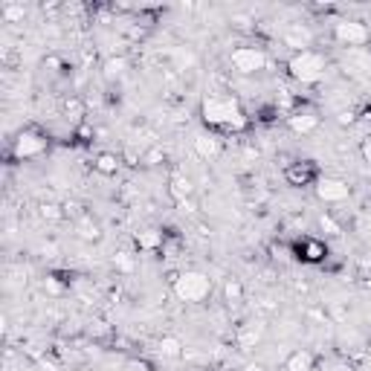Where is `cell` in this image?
I'll use <instances>...</instances> for the list:
<instances>
[{"mask_svg": "<svg viewBox=\"0 0 371 371\" xmlns=\"http://www.w3.org/2000/svg\"><path fill=\"white\" fill-rule=\"evenodd\" d=\"M200 122L218 136H235L250 128V116L235 93H206L200 102Z\"/></svg>", "mask_w": 371, "mask_h": 371, "instance_id": "obj_1", "label": "cell"}, {"mask_svg": "<svg viewBox=\"0 0 371 371\" xmlns=\"http://www.w3.org/2000/svg\"><path fill=\"white\" fill-rule=\"evenodd\" d=\"M50 148H53V136L46 133L41 125H24L9 139L6 160H12V163H29V160H38L44 154H50Z\"/></svg>", "mask_w": 371, "mask_h": 371, "instance_id": "obj_2", "label": "cell"}, {"mask_svg": "<svg viewBox=\"0 0 371 371\" xmlns=\"http://www.w3.org/2000/svg\"><path fill=\"white\" fill-rule=\"evenodd\" d=\"M166 278H168L174 296H177L180 302H186V305H203V302L212 296V290H215L212 278H209L206 273H200V270L168 273Z\"/></svg>", "mask_w": 371, "mask_h": 371, "instance_id": "obj_3", "label": "cell"}, {"mask_svg": "<svg viewBox=\"0 0 371 371\" xmlns=\"http://www.w3.org/2000/svg\"><path fill=\"white\" fill-rule=\"evenodd\" d=\"M288 73L293 81L305 84V87H313L325 78L328 73V56L322 50H305V53H293L288 59Z\"/></svg>", "mask_w": 371, "mask_h": 371, "instance_id": "obj_4", "label": "cell"}, {"mask_svg": "<svg viewBox=\"0 0 371 371\" xmlns=\"http://www.w3.org/2000/svg\"><path fill=\"white\" fill-rule=\"evenodd\" d=\"M229 64L241 76H258V73H264L270 67V56H267L264 46L244 44V46H235V50L229 53Z\"/></svg>", "mask_w": 371, "mask_h": 371, "instance_id": "obj_5", "label": "cell"}, {"mask_svg": "<svg viewBox=\"0 0 371 371\" xmlns=\"http://www.w3.org/2000/svg\"><path fill=\"white\" fill-rule=\"evenodd\" d=\"M331 38L342 46V50H365V44L371 41V29L362 21L342 18L331 26Z\"/></svg>", "mask_w": 371, "mask_h": 371, "instance_id": "obj_6", "label": "cell"}, {"mask_svg": "<svg viewBox=\"0 0 371 371\" xmlns=\"http://www.w3.org/2000/svg\"><path fill=\"white\" fill-rule=\"evenodd\" d=\"M285 122H288V128H290L293 133L308 136V133H313V131L322 125V113H319V108L310 105V102H296V105L288 111Z\"/></svg>", "mask_w": 371, "mask_h": 371, "instance_id": "obj_7", "label": "cell"}, {"mask_svg": "<svg viewBox=\"0 0 371 371\" xmlns=\"http://www.w3.org/2000/svg\"><path fill=\"white\" fill-rule=\"evenodd\" d=\"M313 195L325 203V206H340V203H348L354 189L348 186V180L342 177H319V183L313 186Z\"/></svg>", "mask_w": 371, "mask_h": 371, "instance_id": "obj_8", "label": "cell"}, {"mask_svg": "<svg viewBox=\"0 0 371 371\" xmlns=\"http://www.w3.org/2000/svg\"><path fill=\"white\" fill-rule=\"evenodd\" d=\"M319 166L313 160H293L285 166V180L288 186H293V189H313V186L319 183Z\"/></svg>", "mask_w": 371, "mask_h": 371, "instance_id": "obj_9", "label": "cell"}, {"mask_svg": "<svg viewBox=\"0 0 371 371\" xmlns=\"http://www.w3.org/2000/svg\"><path fill=\"white\" fill-rule=\"evenodd\" d=\"M290 253H293L299 261H305V264H325V261H328V255H331L328 244H325L322 238H313V235H305V238L293 241V244H290Z\"/></svg>", "mask_w": 371, "mask_h": 371, "instance_id": "obj_10", "label": "cell"}, {"mask_svg": "<svg viewBox=\"0 0 371 371\" xmlns=\"http://www.w3.org/2000/svg\"><path fill=\"white\" fill-rule=\"evenodd\" d=\"M282 44L290 50V56L313 50V29L308 24H288L285 32H282Z\"/></svg>", "mask_w": 371, "mask_h": 371, "instance_id": "obj_11", "label": "cell"}, {"mask_svg": "<svg viewBox=\"0 0 371 371\" xmlns=\"http://www.w3.org/2000/svg\"><path fill=\"white\" fill-rule=\"evenodd\" d=\"M195 180L183 171H171L168 174V198L174 203H183V200H195Z\"/></svg>", "mask_w": 371, "mask_h": 371, "instance_id": "obj_12", "label": "cell"}, {"mask_svg": "<svg viewBox=\"0 0 371 371\" xmlns=\"http://www.w3.org/2000/svg\"><path fill=\"white\" fill-rule=\"evenodd\" d=\"M192 146H195V154H198L200 160H206V163H215V160L223 154V139H220L218 133H212V131L198 133Z\"/></svg>", "mask_w": 371, "mask_h": 371, "instance_id": "obj_13", "label": "cell"}, {"mask_svg": "<svg viewBox=\"0 0 371 371\" xmlns=\"http://www.w3.org/2000/svg\"><path fill=\"white\" fill-rule=\"evenodd\" d=\"M73 229H76V238L84 241V244H99L102 241V223L93 218L90 212H84L81 218H76Z\"/></svg>", "mask_w": 371, "mask_h": 371, "instance_id": "obj_14", "label": "cell"}, {"mask_svg": "<svg viewBox=\"0 0 371 371\" xmlns=\"http://www.w3.org/2000/svg\"><path fill=\"white\" fill-rule=\"evenodd\" d=\"M316 354L310 348H293L285 362H282V371H316Z\"/></svg>", "mask_w": 371, "mask_h": 371, "instance_id": "obj_15", "label": "cell"}, {"mask_svg": "<svg viewBox=\"0 0 371 371\" xmlns=\"http://www.w3.org/2000/svg\"><path fill=\"white\" fill-rule=\"evenodd\" d=\"M136 250L139 253H163V244H166V229H143L136 232Z\"/></svg>", "mask_w": 371, "mask_h": 371, "instance_id": "obj_16", "label": "cell"}, {"mask_svg": "<svg viewBox=\"0 0 371 371\" xmlns=\"http://www.w3.org/2000/svg\"><path fill=\"white\" fill-rule=\"evenodd\" d=\"M93 168H96L102 177H116L119 168H122V154L102 151V154H96V160H93Z\"/></svg>", "mask_w": 371, "mask_h": 371, "instance_id": "obj_17", "label": "cell"}, {"mask_svg": "<svg viewBox=\"0 0 371 371\" xmlns=\"http://www.w3.org/2000/svg\"><path fill=\"white\" fill-rule=\"evenodd\" d=\"M220 296H223V302H226L229 308L241 305V302H244V296H247L244 282H241V278H235V275H229L226 282H223V288H220Z\"/></svg>", "mask_w": 371, "mask_h": 371, "instance_id": "obj_18", "label": "cell"}, {"mask_svg": "<svg viewBox=\"0 0 371 371\" xmlns=\"http://www.w3.org/2000/svg\"><path fill=\"white\" fill-rule=\"evenodd\" d=\"M128 67H131L128 56H111V59H105V64H102V76H105V81H119V78L128 73Z\"/></svg>", "mask_w": 371, "mask_h": 371, "instance_id": "obj_19", "label": "cell"}, {"mask_svg": "<svg viewBox=\"0 0 371 371\" xmlns=\"http://www.w3.org/2000/svg\"><path fill=\"white\" fill-rule=\"evenodd\" d=\"M157 354H160L163 360H180V357L186 354V348H183V342H180L177 337L166 334V337H160V342H157Z\"/></svg>", "mask_w": 371, "mask_h": 371, "instance_id": "obj_20", "label": "cell"}, {"mask_svg": "<svg viewBox=\"0 0 371 371\" xmlns=\"http://www.w3.org/2000/svg\"><path fill=\"white\" fill-rule=\"evenodd\" d=\"M261 334H264L261 325H258V328H255V325H244V328L238 331V345L241 348H255L261 342Z\"/></svg>", "mask_w": 371, "mask_h": 371, "instance_id": "obj_21", "label": "cell"}, {"mask_svg": "<svg viewBox=\"0 0 371 371\" xmlns=\"http://www.w3.org/2000/svg\"><path fill=\"white\" fill-rule=\"evenodd\" d=\"M64 116L73 119L76 125H81V122H84V102H81L78 96H67V99H64Z\"/></svg>", "mask_w": 371, "mask_h": 371, "instance_id": "obj_22", "label": "cell"}, {"mask_svg": "<svg viewBox=\"0 0 371 371\" xmlns=\"http://www.w3.org/2000/svg\"><path fill=\"white\" fill-rule=\"evenodd\" d=\"M44 288H46V293H53V296H61V293H67L70 282H67V278H61L59 273H50V275L44 278Z\"/></svg>", "mask_w": 371, "mask_h": 371, "instance_id": "obj_23", "label": "cell"}, {"mask_svg": "<svg viewBox=\"0 0 371 371\" xmlns=\"http://www.w3.org/2000/svg\"><path fill=\"white\" fill-rule=\"evenodd\" d=\"M319 229L325 232V235H342V223L331 212H322L319 215Z\"/></svg>", "mask_w": 371, "mask_h": 371, "instance_id": "obj_24", "label": "cell"}, {"mask_svg": "<svg viewBox=\"0 0 371 371\" xmlns=\"http://www.w3.org/2000/svg\"><path fill=\"white\" fill-rule=\"evenodd\" d=\"M38 215H41L44 220H50V223H59V220L67 218V215H64V206H59V203H41V206H38Z\"/></svg>", "mask_w": 371, "mask_h": 371, "instance_id": "obj_25", "label": "cell"}, {"mask_svg": "<svg viewBox=\"0 0 371 371\" xmlns=\"http://www.w3.org/2000/svg\"><path fill=\"white\" fill-rule=\"evenodd\" d=\"M163 163H166V151H163L160 146H154V148H148V151L143 154V166H148V168L163 166Z\"/></svg>", "mask_w": 371, "mask_h": 371, "instance_id": "obj_26", "label": "cell"}, {"mask_svg": "<svg viewBox=\"0 0 371 371\" xmlns=\"http://www.w3.org/2000/svg\"><path fill=\"white\" fill-rule=\"evenodd\" d=\"M122 371H154V365L148 360H143V357H131V360H125Z\"/></svg>", "mask_w": 371, "mask_h": 371, "instance_id": "obj_27", "label": "cell"}, {"mask_svg": "<svg viewBox=\"0 0 371 371\" xmlns=\"http://www.w3.org/2000/svg\"><path fill=\"white\" fill-rule=\"evenodd\" d=\"M73 136L78 139L81 146H87V143H93V136H96V131H93L87 122H81V125H76V131H73Z\"/></svg>", "mask_w": 371, "mask_h": 371, "instance_id": "obj_28", "label": "cell"}, {"mask_svg": "<svg viewBox=\"0 0 371 371\" xmlns=\"http://www.w3.org/2000/svg\"><path fill=\"white\" fill-rule=\"evenodd\" d=\"M113 267H116L119 273H133V255H131V253H119V255L113 258Z\"/></svg>", "mask_w": 371, "mask_h": 371, "instance_id": "obj_29", "label": "cell"}, {"mask_svg": "<svg viewBox=\"0 0 371 371\" xmlns=\"http://www.w3.org/2000/svg\"><path fill=\"white\" fill-rule=\"evenodd\" d=\"M44 67L50 70V73H56V76H67V67H64V61H61V59H56V56L44 59Z\"/></svg>", "mask_w": 371, "mask_h": 371, "instance_id": "obj_30", "label": "cell"}, {"mask_svg": "<svg viewBox=\"0 0 371 371\" xmlns=\"http://www.w3.org/2000/svg\"><path fill=\"white\" fill-rule=\"evenodd\" d=\"M275 119H278V105H267V108L258 111V122L270 125V122H275Z\"/></svg>", "mask_w": 371, "mask_h": 371, "instance_id": "obj_31", "label": "cell"}, {"mask_svg": "<svg viewBox=\"0 0 371 371\" xmlns=\"http://www.w3.org/2000/svg\"><path fill=\"white\" fill-rule=\"evenodd\" d=\"M360 157H362V163H368V166H371V136L360 139Z\"/></svg>", "mask_w": 371, "mask_h": 371, "instance_id": "obj_32", "label": "cell"}, {"mask_svg": "<svg viewBox=\"0 0 371 371\" xmlns=\"http://www.w3.org/2000/svg\"><path fill=\"white\" fill-rule=\"evenodd\" d=\"M174 206H177V212H183V215H192V212L198 209L195 200H183V203H174Z\"/></svg>", "mask_w": 371, "mask_h": 371, "instance_id": "obj_33", "label": "cell"}, {"mask_svg": "<svg viewBox=\"0 0 371 371\" xmlns=\"http://www.w3.org/2000/svg\"><path fill=\"white\" fill-rule=\"evenodd\" d=\"M270 253H273V258H285V255L290 253V247H285V244H273Z\"/></svg>", "mask_w": 371, "mask_h": 371, "instance_id": "obj_34", "label": "cell"}, {"mask_svg": "<svg viewBox=\"0 0 371 371\" xmlns=\"http://www.w3.org/2000/svg\"><path fill=\"white\" fill-rule=\"evenodd\" d=\"M354 119H357V113H351V111H342V113L337 116V122H340V125H351Z\"/></svg>", "mask_w": 371, "mask_h": 371, "instance_id": "obj_35", "label": "cell"}, {"mask_svg": "<svg viewBox=\"0 0 371 371\" xmlns=\"http://www.w3.org/2000/svg\"><path fill=\"white\" fill-rule=\"evenodd\" d=\"M360 119H362V122H368V125H371V105H365V108H362V111H360Z\"/></svg>", "mask_w": 371, "mask_h": 371, "instance_id": "obj_36", "label": "cell"}]
</instances>
